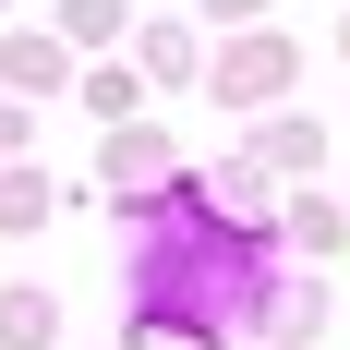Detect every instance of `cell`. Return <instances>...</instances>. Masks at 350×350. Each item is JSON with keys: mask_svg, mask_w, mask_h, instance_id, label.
I'll return each instance as SVG.
<instances>
[{"mask_svg": "<svg viewBox=\"0 0 350 350\" xmlns=\"http://www.w3.org/2000/svg\"><path fill=\"white\" fill-rule=\"evenodd\" d=\"M0 338L36 350V338H49V302H36V290H0Z\"/></svg>", "mask_w": 350, "mask_h": 350, "instance_id": "6da1fadb", "label": "cell"}]
</instances>
